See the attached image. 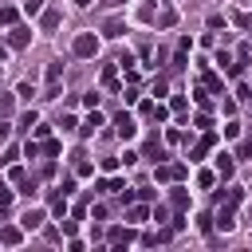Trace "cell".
<instances>
[{
	"label": "cell",
	"mask_w": 252,
	"mask_h": 252,
	"mask_svg": "<svg viewBox=\"0 0 252 252\" xmlns=\"http://www.w3.org/2000/svg\"><path fill=\"white\" fill-rule=\"evenodd\" d=\"M154 106H158V102H150V98H146V102L138 106V110H142V118H154Z\"/></svg>",
	"instance_id": "d6a6232c"
},
{
	"label": "cell",
	"mask_w": 252,
	"mask_h": 252,
	"mask_svg": "<svg viewBox=\"0 0 252 252\" xmlns=\"http://www.w3.org/2000/svg\"><path fill=\"white\" fill-rule=\"evenodd\" d=\"M39 150H43L39 142H28V146H24V154H28V158H39Z\"/></svg>",
	"instance_id": "e575fe53"
},
{
	"label": "cell",
	"mask_w": 252,
	"mask_h": 252,
	"mask_svg": "<svg viewBox=\"0 0 252 252\" xmlns=\"http://www.w3.org/2000/svg\"><path fill=\"white\" fill-rule=\"evenodd\" d=\"M181 177H185V165H161L158 161V169H154V181H161V185L165 181H181Z\"/></svg>",
	"instance_id": "8992f818"
},
{
	"label": "cell",
	"mask_w": 252,
	"mask_h": 252,
	"mask_svg": "<svg viewBox=\"0 0 252 252\" xmlns=\"http://www.w3.org/2000/svg\"><path fill=\"white\" fill-rule=\"evenodd\" d=\"M4 63H8V51H4V47H0V71H4Z\"/></svg>",
	"instance_id": "f35d334b"
},
{
	"label": "cell",
	"mask_w": 252,
	"mask_h": 252,
	"mask_svg": "<svg viewBox=\"0 0 252 252\" xmlns=\"http://www.w3.org/2000/svg\"><path fill=\"white\" fill-rule=\"evenodd\" d=\"M240 158H248V161H252V138H244V142H240Z\"/></svg>",
	"instance_id": "8d00e7d4"
},
{
	"label": "cell",
	"mask_w": 252,
	"mask_h": 252,
	"mask_svg": "<svg viewBox=\"0 0 252 252\" xmlns=\"http://www.w3.org/2000/svg\"><path fill=\"white\" fill-rule=\"evenodd\" d=\"M118 165H122V158H102V169H106V173H114Z\"/></svg>",
	"instance_id": "f1b7e54d"
},
{
	"label": "cell",
	"mask_w": 252,
	"mask_h": 252,
	"mask_svg": "<svg viewBox=\"0 0 252 252\" xmlns=\"http://www.w3.org/2000/svg\"><path fill=\"white\" fill-rule=\"evenodd\" d=\"M197 228L201 232H213V217H197Z\"/></svg>",
	"instance_id": "d590c367"
},
{
	"label": "cell",
	"mask_w": 252,
	"mask_h": 252,
	"mask_svg": "<svg viewBox=\"0 0 252 252\" xmlns=\"http://www.w3.org/2000/svg\"><path fill=\"white\" fill-rule=\"evenodd\" d=\"M126 220H130V224H142V220H150V209H146V205H130V209H126Z\"/></svg>",
	"instance_id": "9a60e30c"
},
{
	"label": "cell",
	"mask_w": 252,
	"mask_h": 252,
	"mask_svg": "<svg viewBox=\"0 0 252 252\" xmlns=\"http://www.w3.org/2000/svg\"><path fill=\"white\" fill-rule=\"evenodd\" d=\"M142 158H150V161H161V158H165V154H161V142H158V138H150V142L142 146Z\"/></svg>",
	"instance_id": "5bb4252c"
},
{
	"label": "cell",
	"mask_w": 252,
	"mask_h": 252,
	"mask_svg": "<svg viewBox=\"0 0 252 252\" xmlns=\"http://www.w3.org/2000/svg\"><path fill=\"white\" fill-rule=\"evenodd\" d=\"M213 146H217V134H213V130H205V134H201V142H193V150H189V161H201V158H205Z\"/></svg>",
	"instance_id": "5b68a950"
},
{
	"label": "cell",
	"mask_w": 252,
	"mask_h": 252,
	"mask_svg": "<svg viewBox=\"0 0 252 252\" xmlns=\"http://www.w3.org/2000/svg\"><path fill=\"white\" fill-rule=\"evenodd\" d=\"M213 224H217L220 232H232V228H236V209H232V205H217Z\"/></svg>",
	"instance_id": "7a4b0ae2"
},
{
	"label": "cell",
	"mask_w": 252,
	"mask_h": 252,
	"mask_svg": "<svg viewBox=\"0 0 252 252\" xmlns=\"http://www.w3.org/2000/svg\"><path fill=\"white\" fill-rule=\"evenodd\" d=\"M165 87H169V83H165V79H161V75H158V79H154V87H150V91H154V94H165Z\"/></svg>",
	"instance_id": "1f68e13d"
},
{
	"label": "cell",
	"mask_w": 252,
	"mask_h": 252,
	"mask_svg": "<svg viewBox=\"0 0 252 252\" xmlns=\"http://www.w3.org/2000/svg\"><path fill=\"white\" fill-rule=\"evenodd\" d=\"M8 205H12V189H8V185H0V209H8Z\"/></svg>",
	"instance_id": "4dcf8cb0"
},
{
	"label": "cell",
	"mask_w": 252,
	"mask_h": 252,
	"mask_svg": "<svg viewBox=\"0 0 252 252\" xmlns=\"http://www.w3.org/2000/svg\"><path fill=\"white\" fill-rule=\"evenodd\" d=\"M122 32H126V24H122V20H106V24H102V35H106V39H118Z\"/></svg>",
	"instance_id": "2e32d148"
},
{
	"label": "cell",
	"mask_w": 252,
	"mask_h": 252,
	"mask_svg": "<svg viewBox=\"0 0 252 252\" xmlns=\"http://www.w3.org/2000/svg\"><path fill=\"white\" fill-rule=\"evenodd\" d=\"M24 12H28V16H39V12H43V4H39V0H28V4H24Z\"/></svg>",
	"instance_id": "4316f807"
},
{
	"label": "cell",
	"mask_w": 252,
	"mask_h": 252,
	"mask_svg": "<svg viewBox=\"0 0 252 252\" xmlns=\"http://www.w3.org/2000/svg\"><path fill=\"white\" fill-rule=\"evenodd\" d=\"M185 106H189V102H185V94H173V102H169V110H177V114H185Z\"/></svg>",
	"instance_id": "cb8c5ba5"
},
{
	"label": "cell",
	"mask_w": 252,
	"mask_h": 252,
	"mask_svg": "<svg viewBox=\"0 0 252 252\" xmlns=\"http://www.w3.org/2000/svg\"><path fill=\"white\" fill-rule=\"evenodd\" d=\"M150 217L161 224V220H169V209H165V205H158V209H150Z\"/></svg>",
	"instance_id": "484cf974"
},
{
	"label": "cell",
	"mask_w": 252,
	"mask_h": 252,
	"mask_svg": "<svg viewBox=\"0 0 252 252\" xmlns=\"http://www.w3.org/2000/svg\"><path fill=\"white\" fill-rule=\"evenodd\" d=\"M217 173H220V181H228V177L236 173V161H232V154H217Z\"/></svg>",
	"instance_id": "9c48e42d"
},
{
	"label": "cell",
	"mask_w": 252,
	"mask_h": 252,
	"mask_svg": "<svg viewBox=\"0 0 252 252\" xmlns=\"http://www.w3.org/2000/svg\"><path fill=\"white\" fill-rule=\"evenodd\" d=\"M8 43H12V47H28V43H32V28L12 24V28H8Z\"/></svg>",
	"instance_id": "52a82bcc"
},
{
	"label": "cell",
	"mask_w": 252,
	"mask_h": 252,
	"mask_svg": "<svg viewBox=\"0 0 252 252\" xmlns=\"http://www.w3.org/2000/svg\"><path fill=\"white\" fill-rule=\"evenodd\" d=\"M102 4H106V8H118V4H126V0H102Z\"/></svg>",
	"instance_id": "74e56055"
},
{
	"label": "cell",
	"mask_w": 252,
	"mask_h": 252,
	"mask_svg": "<svg viewBox=\"0 0 252 252\" xmlns=\"http://www.w3.org/2000/svg\"><path fill=\"white\" fill-rule=\"evenodd\" d=\"M71 51H75L79 59H91V55H98V35H94V32H83V35H75Z\"/></svg>",
	"instance_id": "6da1fadb"
},
{
	"label": "cell",
	"mask_w": 252,
	"mask_h": 252,
	"mask_svg": "<svg viewBox=\"0 0 252 252\" xmlns=\"http://www.w3.org/2000/svg\"><path fill=\"white\" fill-rule=\"evenodd\" d=\"M20 240H24V224H4V228H0V244L16 248Z\"/></svg>",
	"instance_id": "ba28073f"
},
{
	"label": "cell",
	"mask_w": 252,
	"mask_h": 252,
	"mask_svg": "<svg viewBox=\"0 0 252 252\" xmlns=\"http://www.w3.org/2000/svg\"><path fill=\"white\" fill-rule=\"evenodd\" d=\"M102 87L118 91V67H114V63H110V67H102Z\"/></svg>",
	"instance_id": "ac0fdd59"
},
{
	"label": "cell",
	"mask_w": 252,
	"mask_h": 252,
	"mask_svg": "<svg viewBox=\"0 0 252 252\" xmlns=\"http://www.w3.org/2000/svg\"><path fill=\"white\" fill-rule=\"evenodd\" d=\"M169 201H173V209L181 213V209L189 205V193H185V189H173V197H169Z\"/></svg>",
	"instance_id": "7402d4cb"
},
{
	"label": "cell",
	"mask_w": 252,
	"mask_h": 252,
	"mask_svg": "<svg viewBox=\"0 0 252 252\" xmlns=\"http://www.w3.org/2000/svg\"><path fill=\"white\" fill-rule=\"evenodd\" d=\"M232 24H236V28H252V16H244V12H236V16H232Z\"/></svg>",
	"instance_id": "83f0119b"
},
{
	"label": "cell",
	"mask_w": 252,
	"mask_h": 252,
	"mask_svg": "<svg viewBox=\"0 0 252 252\" xmlns=\"http://www.w3.org/2000/svg\"><path fill=\"white\" fill-rule=\"evenodd\" d=\"M59 150H63V146H59V142H55V138H43V154H51V158H55V154H59Z\"/></svg>",
	"instance_id": "d4e9b609"
},
{
	"label": "cell",
	"mask_w": 252,
	"mask_h": 252,
	"mask_svg": "<svg viewBox=\"0 0 252 252\" xmlns=\"http://www.w3.org/2000/svg\"><path fill=\"white\" fill-rule=\"evenodd\" d=\"M98 126H102V114H98V110H91V114H87V122L79 126V134H83V138H91Z\"/></svg>",
	"instance_id": "7c38bea8"
},
{
	"label": "cell",
	"mask_w": 252,
	"mask_h": 252,
	"mask_svg": "<svg viewBox=\"0 0 252 252\" xmlns=\"http://www.w3.org/2000/svg\"><path fill=\"white\" fill-rule=\"evenodd\" d=\"M59 75H63V63L55 59V63H47V87H55L59 83Z\"/></svg>",
	"instance_id": "ffe728a7"
},
{
	"label": "cell",
	"mask_w": 252,
	"mask_h": 252,
	"mask_svg": "<svg viewBox=\"0 0 252 252\" xmlns=\"http://www.w3.org/2000/svg\"><path fill=\"white\" fill-rule=\"evenodd\" d=\"M154 20H158V28H173V24H177V12H173V8H161Z\"/></svg>",
	"instance_id": "e0dca14e"
},
{
	"label": "cell",
	"mask_w": 252,
	"mask_h": 252,
	"mask_svg": "<svg viewBox=\"0 0 252 252\" xmlns=\"http://www.w3.org/2000/svg\"><path fill=\"white\" fill-rule=\"evenodd\" d=\"M20 224H24V232H32V228H39V224H43V209H28V213L20 217Z\"/></svg>",
	"instance_id": "8fae6325"
},
{
	"label": "cell",
	"mask_w": 252,
	"mask_h": 252,
	"mask_svg": "<svg viewBox=\"0 0 252 252\" xmlns=\"http://www.w3.org/2000/svg\"><path fill=\"white\" fill-rule=\"evenodd\" d=\"M75 4H79V8H87V4H91V0H75Z\"/></svg>",
	"instance_id": "ab89813d"
},
{
	"label": "cell",
	"mask_w": 252,
	"mask_h": 252,
	"mask_svg": "<svg viewBox=\"0 0 252 252\" xmlns=\"http://www.w3.org/2000/svg\"><path fill=\"white\" fill-rule=\"evenodd\" d=\"M12 24H16V8L0 4V28H12Z\"/></svg>",
	"instance_id": "44dd1931"
},
{
	"label": "cell",
	"mask_w": 252,
	"mask_h": 252,
	"mask_svg": "<svg viewBox=\"0 0 252 252\" xmlns=\"http://www.w3.org/2000/svg\"><path fill=\"white\" fill-rule=\"evenodd\" d=\"M213 201H217V205H232V209H236V205L244 201V193H240V189H217V197H213Z\"/></svg>",
	"instance_id": "30bf717a"
},
{
	"label": "cell",
	"mask_w": 252,
	"mask_h": 252,
	"mask_svg": "<svg viewBox=\"0 0 252 252\" xmlns=\"http://www.w3.org/2000/svg\"><path fill=\"white\" fill-rule=\"evenodd\" d=\"M98 193H122V181L118 177H102L98 181Z\"/></svg>",
	"instance_id": "d6986e66"
},
{
	"label": "cell",
	"mask_w": 252,
	"mask_h": 252,
	"mask_svg": "<svg viewBox=\"0 0 252 252\" xmlns=\"http://www.w3.org/2000/svg\"><path fill=\"white\" fill-rule=\"evenodd\" d=\"M35 122H39V118H35V110H28V114L20 118V130H35Z\"/></svg>",
	"instance_id": "603a6c76"
},
{
	"label": "cell",
	"mask_w": 252,
	"mask_h": 252,
	"mask_svg": "<svg viewBox=\"0 0 252 252\" xmlns=\"http://www.w3.org/2000/svg\"><path fill=\"white\" fill-rule=\"evenodd\" d=\"M114 134H118L122 142H130V138L138 134V122H134V114H126V110H122V114L114 118Z\"/></svg>",
	"instance_id": "3957f363"
},
{
	"label": "cell",
	"mask_w": 252,
	"mask_h": 252,
	"mask_svg": "<svg viewBox=\"0 0 252 252\" xmlns=\"http://www.w3.org/2000/svg\"><path fill=\"white\" fill-rule=\"evenodd\" d=\"M213 181H217V177H213V173H209V169H205V173H197V185H201V189H209V185H213Z\"/></svg>",
	"instance_id": "f546056e"
},
{
	"label": "cell",
	"mask_w": 252,
	"mask_h": 252,
	"mask_svg": "<svg viewBox=\"0 0 252 252\" xmlns=\"http://www.w3.org/2000/svg\"><path fill=\"white\" fill-rule=\"evenodd\" d=\"M165 114H169V106H161V102H158V106H154V122H165Z\"/></svg>",
	"instance_id": "836d02e7"
},
{
	"label": "cell",
	"mask_w": 252,
	"mask_h": 252,
	"mask_svg": "<svg viewBox=\"0 0 252 252\" xmlns=\"http://www.w3.org/2000/svg\"><path fill=\"white\" fill-rule=\"evenodd\" d=\"M39 28H43V32H55V28H59V12H55V8L39 12Z\"/></svg>",
	"instance_id": "4fadbf2b"
},
{
	"label": "cell",
	"mask_w": 252,
	"mask_h": 252,
	"mask_svg": "<svg viewBox=\"0 0 252 252\" xmlns=\"http://www.w3.org/2000/svg\"><path fill=\"white\" fill-rule=\"evenodd\" d=\"M106 244H110V248H126V244H134V228H130V224H126V228L114 224V228L106 232Z\"/></svg>",
	"instance_id": "277c9868"
}]
</instances>
